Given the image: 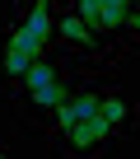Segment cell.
Wrapping results in <instances>:
<instances>
[{
    "instance_id": "cell-1",
    "label": "cell",
    "mask_w": 140,
    "mask_h": 159,
    "mask_svg": "<svg viewBox=\"0 0 140 159\" xmlns=\"http://www.w3.org/2000/svg\"><path fill=\"white\" fill-rule=\"evenodd\" d=\"M47 5H51L56 14H65V10H75V0H47Z\"/></svg>"
},
{
    "instance_id": "cell-2",
    "label": "cell",
    "mask_w": 140,
    "mask_h": 159,
    "mask_svg": "<svg viewBox=\"0 0 140 159\" xmlns=\"http://www.w3.org/2000/svg\"><path fill=\"white\" fill-rule=\"evenodd\" d=\"M5 154H10V145H0V159H5Z\"/></svg>"
}]
</instances>
